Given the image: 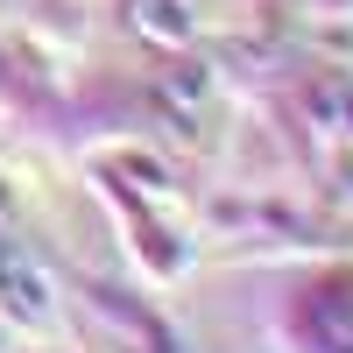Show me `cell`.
<instances>
[{
    "instance_id": "5",
    "label": "cell",
    "mask_w": 353,
    "mask_h": 353,
    "mask_svg": "<svg viewBox=\"0 0 353 353\" xmlns=\"http://www.w3.org/2000/svg\"><path fill=\"white\" fill-rule=\"evenodd\" d=\"M0 212H8V184H0Z\"/></svg>"
},
{
    "instance_id": "2",
    "label": "cell",
    "mask_w": 353,
    "mask_h": 353,
    "mask_svg": "<svg viewBox=\"0 0 353 353\" xmlns=\"http://www.w3.org/2000/svg\"><path fill=\"white\" fill-rule=\"evenodd\" d=\"M134 28H141V36H149V43H191V8H184V0H134Z\"/></svg>"
},
{
    "instance_id": "3",
    "label": "cell",
    "mask_w": 353,
    "mask_h": 353,
    "mask_svg": "<svg viewBox=\"0 0 353 353\" xmlns=\"http://www.w3.org/2000/svg\"><path fill=\"white\" fill-rule=\"evenodd\" d=\"M205 92H212V78H205L198 64H184V71H170V85H163V99H170L176 113H198V106H205Z\"/></svg>"
},
{
    "instance_id": "4",
    "label": "cell",
    "mask_w": 353,
    "mask_h": 353,
    "mask_svg": "<svg viewBox=\"0 0 353 353\" xmlns=\"http://www.w3.org/2000/svg\"><path fill=\"white\" fill-rule=\"evenodd\" d=\"M121 170H128V176H141V191H170V170H163V163H149V156H121Z\"/></svg>"
},
{
    "instance_id": "1",
    "label": "cell",
    "mask_w": 353,
    "mask_h": 353,
    "mask_svg": "<svg viewBox=\"0 0 353 353\" xmlns=\"http://www.w3.org/2000/svg\"><path fill=\"white\" fill-rule=\"evenodd\" d=\"M0 304H8L14 318H28V325H43L50 318V283L28 269V254L14 241H0Z\"/></svg>"
}]
</instances>
